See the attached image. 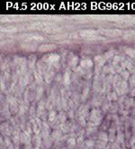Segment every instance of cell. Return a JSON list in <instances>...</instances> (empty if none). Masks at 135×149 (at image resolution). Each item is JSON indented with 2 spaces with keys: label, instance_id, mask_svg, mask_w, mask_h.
Listing matches in <instances>:
<instances>
[{
  "label": "cell",
  "instance_id": "6da1fadb",
  "mask_svg": "<svg viewBox=\"0 0 135 149\" xmlns=\"http://www.w3.org/2000/svg\"><path fill=\"white\" fill-rule=\"evenodd\" d=\"M113 90L118 94L119 97L128 95L129 90H130L129 83L128 81L122 80L120 75L115 74L113 79Z\"/></svg>",
  "mask_w": 135,
  "mask_h": 149
},
{
  "label": "cell",
  "instance_id": "7a4b0ae2",
  "mask_svg": "<svg viewBox=\"0 0 135 149\" xmlns=\"http://www.w3.org/2000/svg\"><path fill=\"white\" fill-rule=\"evenodd\" d=\"M41 61H42L43 63H45L46 64L53 67L55 69V71L58 72H60V69H61V55H60L57 52H49V54L43 55L41 59Z\"/></svg>",
  "mask_w": 135,
  "mask_h": 149
},
{
  "label": "cell",
  "instance_id": "3957f363",
  "mask_svg": "<svg viewBox=\"0 0 135 149\" xmlns=\"http://www.w3.org/2000/svg\"><path fill=\"white\" fill-rule=\"evenodd\" d=\"M105 116L103 114L100 108H93V109H91V110H90L87 121L91 122V123L100 127L101 124L103 123V121L105 119Z\"/></svg>",
  "mask_w": 135,
  "mask_h": 149
},
{
  "label": "cell",
  "instance_id": "277c9868",
  "mask_svg": "<svg viewBox=\"0 0 135 149\" xmlns=\"http://www.w3.org/2000/svg\"><path fill=\"white\" fill-rule=\"evenodd\" d=\"M37 85L35 83H33L31 85H29L26 88L24 92V96H23V100L28 103H32L33 101H35L36 100V89H37Z\"/></svg>",
  "mask_w": 135,
  "mask_h": 149
},
{
  "label": "cell",
  "instance_id": "5b68a950",
  "mask_svg": "<svg viewBox=\"0 0 135 149\" xmlns=\"http://www.w3.org/2000/svg\"><path fill=\"white\" fill-rule=\"evenodd\" d=\"M66 63H67V68L70 69L71 71H74V70L79 65L80 58L77 54H75V52H68L67 57H66Z\"/></svg>",
  "mask_w": 135,
  "mask_h": 149
},
{
  "label": "cell",
  "instance_id": "8992f818",
  "mask_svg": "<svg viewBox=\"0 0 135 149\" xmlns=\"http://www.w3.org/2000/svg\"><path fill=\"white\" fill-rule=\"evenodd\" d=\"M1 121L5 122V121H8L12 118V114L10 111V109H9V105L6 100V96L3 99V95H1Z\"/></svg>",
  "mask_w": 135,
  "mask_h": 149
},
{
  "label": "cell",
  "instance_id": "52a82bcc",
  "mask_svg": "<svg viewBox=\"0 0 135 149\" xmlns=\"http://www.w3.org/2000/svg\"><path fill=\"white\" fill-rule=\"evenodd\" d=\"M6 100L9 105V109H10L12 116H15L18 114V109H19V101L15 97L13 94L6 95Z\"/></svg>",
  "mask_w": 135,
  "mask_h": 149
},
{
  "label": "cell",
  "instance_id": "ba28073f",
  "mask_svg": "<svg viewBox=\"0 0 135 149\" xmlns=\"http://www.w3.org/2000/svg\"><path fill=\"white\" fill-rule=\"evenodd\" d=\"M49 111L46 109V105H45L44 100H41L37 102V108H36V115L37 118H41L43 122H47Z\"/></svg>",
  "mask_w": 135,
  "mask_h": 149
},
{
  "label": "cell",
  "instance_id": "9c48e42d",
  "mask_svg": "<svg viewBox=\"0 0 135 149\" xmlns=\"http://www.w3.org/2000/svg\"><path fill=\"white\" fill-rule=\"evenodd\" d=\"M47 123L50 125V127L53 129H58L60 128V123L58 121V111L57 110H51L49 111L48 114V118H47Z\"/></svg>",
  "mask_w": 135,
  "mask_h": 149
},
{
  "label": "cell",
  "instance_id": "30bf717a",
  "mask_svg": "<svg viewBox=\"0 0 135 149\" xmlns=\"http://www.w3.org/2000/svg\"><path fill=\"white\" fill-rule=\"evenodd\" d=\"M15 129L14 127L11 125L10 121H5L1 122V125H0V132H1V136H11L13 132Z\"/></svg>",
  "mask_w": 135,
  "mask_h": 149
},
{
  "label": "cell",
  "instance_id": "8fae6325",
  "mask_svg": "<svg viewBox=\"0 0 135 149\" xmlns=\"http://www.w3.org/2000/svg\"><path fill=\"white\" fill-rule=\"evenodd\" d=\"M72 79H73V71H71L70 69L67 68L65 72L63 73L62 81L60 83V86L70 89V86L72 84Z\"/></svg>",
  "mask_w": 135,
  "mask_h": 149
},
{
  "label": "cell",
  "instance_id": "7c38bea8",
  "mask_svg": "<svg viewBox=\"0 0 135 149\" xmlns=\"http://www.w3.org/2000/svg\"><path fill=\"white\" fill-rule=\"evenodd\" d=\"M91 87H92V83H90V81H86L85 84L83 85L82 91H81V93H80L81 102L82 103H87V100H89Z\"/></svg>",
  "mask_w": 135,
  "mask_h": 149
},
{
  "label": "cell",
  "instance_id": "4fadbf2b",
  "mask_svg": "<svg viewBox=\"0 0 135 149\" xmlns=\"http://www.w3.org/2000/svg\"><path fill=\"white\" fill-rule=\"evenodd\" d=\"M30 121H31L32 126H33V135L41 136L42 130V126H43V121L39 118H35L30 119Z\"/></svg>",
  "mask_w": 135,
  "mask_h": 149
},
{
  "label": "cell",
  "instance_id": "5bb4252c",
  "mask_svg": "<svg viewBox=\"0 0 135 149\" xmlns=\"http://www.w3.org/2000/svg\"><path fill=\"white\" fill-rule=\"evenodd\" d=\"M79 66L85 69L86 71H93V69L95 68V63H94V61L91 58L84 56L82 58H80Z\"/></svg>",
  "mask_w": 135,
  "mask_h": 149
},
{
  "label": "cell",
  "instance_id": "9a60e30c",
  "mask_svg": "<svg viewBox=\"0 0 135 149\" xmlns=\"http://www.w3.org/2000/svg\"><path fill=\"white\" fill-rule=\"evenodd\" d=\"M116 142H118L123 147L125 146L126 139H125V132H124V127H123V126H119V127H117Z\"/></svg>",
  "mask_w": 135,
  "mask_h": 149
},
{
  "label": "cell",
  "instance_id": "2e32d148",
  "mask_svg": "<svg viewBox=\"0 0 135 149\" xmlns=\"http://www.w3.org/2000/svg\"><path fill=\"white\" fill-rule=\"evenodd\" d=\"M57 74V72L55 71V69H54L53 67H51L49 71H47L46 72H45V74L43 75V79H44V81H45V84L47 85H51L54 79H55V76Z\"/></svg>",
  "mask_w": 135,
  "mask_h": 149
},
{
  "label": "cell",
  "instance_id": "e0dca14e",
  "mask_svg": "<svg viewBox=\"0 0 135 149\" xmlns=\"http://www.w3.org/2000/svg\"><path fill=\"white\" fill-rule=\"evenodd\" d=\"M99 129H100V127H99L98 126H96V125L91 123V122H88V121H87V127H86V128H85L87 138H89V137L93 136Z\"/></svg>",
  "mask_w": 135,
  "mask_h": 149
},
{
  "label": "cell",
  "instance_id": "ac0fdd59",
  "mask_svg": "<svg viewBox=\"0 0 135 149\" xmlns=\"http://www.w3.org/2000/svg\"><path fill=\"white\" fill-rule=\"evenodd\" d=\"M32 138L33 135L27 132L26 130L21 131L20 134V140H21V145L22 146H29L32 145Z\"/></svg>",
  "mask_w": 135,
  "mask_h": 149
},
{
  "label": "cell",
  "instance_id": "d6986e66",
  "mask_svg": "<svg viewBox=\"0 0 135 149\" xmlns=\"http://www.w3.org/2000/svg\"><path fill=\"white\" fill-rule=\"evenodd\" d=\"M37 56L35 54H31L28 58H27V65H28V69H29V72L33 73L36 71V64H37L38 62Z\"/></svg>",
  "mask_w": 135,
  "mask_h": 149
},
{
  "label": "cell",
  "instance_id": "ffe728a7",
  "mask_svg": "<svg viewBox=\"0 0 135 149\" xmlns=\"http://www.w3.org/2000/svg\"><path fill=\"white\" fill-rule=\"evenodd\" d=\"M19 101V109H18V116H24V115H27L29 111V108H30V103L24 101V100H20Z\"/></svg>",
  "mask_w": 135,
  "mask_h": 149
},
{
  "label": "cell",
  "instance_id": "44dd1931",
  "mask_svg": "<svg viewBox=\"0 0 135 149\" xmlns=\"http://www.w3.org/2000/svg\"><path fill=\"white\" fill-rule=\"evenodd\" d=\"M94 140H100V141H104V142H106V143H109V139H108V134L106 131H104V130H101L99 129L97 132L93 136H91Z\"/></svg>",
  "mask_w": 135,
  "mask_h": 149
},
{
  "label": "cell",
  "instance_id": "7402d4cb",
  "mask_svg": "<svg viewBox=\"0 0 135 149\" xmlns=\"http://www.w3.org/2000/svg\"><path fill=\"white\" fill-rule=\"evenodd\" d=\"M108 134V139H109V143H114L116 141V135H117V126L114 123H112L110 128L107 131Z\"/></svg>",
  "mask_w": 135,
  "mask_h": 149
},
{
  "label": "cell",
  "instance_id": "603a6c76",
  "mask_svg": "<svg viewBox=\"0 0 135 149\" xmlns=\"http://www.w3.org/2000/svg\"><path fill=\"white\" fill-rule=\"evenodd\" d=\"M113 123V118H112V114H108L107 116L105 117V119L103 121V123L100 126V129L104 131H108V129L110 128L111 125Z\"/></svg>",
  "mask_w": 135,
  "mask_h": 149
},
{
  "label": "cell",
  "instance_id": "cb8c5ba5",
  "mask_svg": "<svg viewBox=\"0 0 135 149\" xmlns=\"http://www.w3.org/2000/svg\"><path fill=\"white\" fill-rule=\"evenodd\" d=\"M51 132H52V128L50 127V125L47 123V122H43L42 130V133H41V136L42 137V139L51 136Z\"/></svg>",
  "mask_w": 135,
  "mask_h": 149
},
{
  "label": "cell",
  "instance_id": "d4e9b609",
  "mask_svg": "<svg viewBox=\"0 0 135 149\" xmlns=\"http://www.w3.org/2000/svg\"><path fill=\"white\" fill-rule=\"evenodd\" d=\"M63 136H64V134H63V132L60 130V128H58V129H53L52 130L51 137L53 140L54 144H56V143H58L60 140L62 138Z\"/></svg>",
  "mask_w": 135,
  "mask_h": 149
},
{
  "label": "cell",
  "instance_id": "484cf974",
  "mask_svg": "<svg viewBox=\"0 0 135 149\" xmlns=\"http://www.w3.org/2000/svg\"><path fill=\"white\" fill-rule=\"evenodd\" d=\"M20 134H21V130H17L15 129L12 136H10L12 141L15 145V146H17V147H20L21 146V140H20Z\"/></svg>",
  "mask_w": 135,
  "mask_h": 149
},
{
  "label": "cell",
  "instance_id": "4316f807",
  "mask_svg": "<svg viewBox=\"0 0 135 149\" xmlns=\"http://www.w3.org/2000/svg\"><path fill=\"white\" fill-rule=\"evenodd\" d=\"M112 103H113V102L109 101L106 98H105V100H104V101H103V103H102V106H101V108H100L105 116H107L108 114H110V109H111Z\"/></svg>",
  "mask_w": 135,
  "mask_h": 149
},
{
  "label": "cell",
  "instance_id": "83f0119b",
  "mask_svg": "<svg viewBox=\"0 0 135 149\" xmlns=\"http://www.w3.org/2000/svg\"><path fill=\"white\" fill-rule=\"evenodd\" d=\"M97 32L96 30H89V29H86V30H82L79 32V36L81 37H84L86 39H92L94 38L95 36H96Z\"/></svg>",
  "mask_w": 135,
  "mask_h": 149
},
{
  "label": "cell",
  "instance_id": "f1b7e54d",
  "mask_svg": "<svg viewBox=\"0 0 135 149\" xmlns=\"http://www.w3.org/2000/svg\"><path fill=\"white\" fill-rule=\"evenodd\" d=\"M94 61V63H95V66H97V67H100V68H104V66L107 63L106 60L105 58V56L102 54V55H96L93 59Z\"/></svg>",
  "mask_w": 135,
  "mask_h": 149
},
{
  "label": "cell",
  "instance_id": "f546056e",
  "mask_svg": "<svg viewBox=\"0 0 135 149\" xmlns=\"http://www.w3.org/2000/svg\"><path fill=\"white\" fill-rule=\"evenodd\" d=\"M103 74L105 75H115V71H114V65L111 63H107L104 68H103V72H102Z\"/></svg>",
  "mask_w": 135,
  "mask_h": 149
},
{
  "label": "cell",
  "instance_id": "4dcf8cb0",
  "mask_svg": "<svg viewBox=\"0 0 135 149\" xmlns=\"http://www.w3.org/2000/svg\"><path fill=\"white\" fill-rule=\"evenodd\" d=\"M36 108H37V102H36V101L32 102L31 105H30L28 114H27V116L29 117L30 119L37 118V115H36Z\"/></svg>",
  "mask_w": 135,
  "mask_h": 149
},
{
  "label": "cell",
  "instance_id": "1f68e13d",
  "mask_svg": "<svg viewBox=\"0 0 135 149\" xmlns=\"http://www.w3.org/2000/svg\"><path fill=\"white\" fill-rule=\"evenodd\" d=\"M33 77H34V83L37 85L38 87H41V86H44V79H43V76L41 75L37 71H35L33 73Z\"/></svg>",
  "mask_w": 135,
  "mask_h": 149
},
{
  "label": "cell",
  "instance_id": "d6a6232c",
  "mask_svg": "<svg viewBox=\"0 0 135 149\" xmlns=\"http://www.w3.org/2000/svg\"><path fill=\"white\" fill-rule=\"evenodd\" d=\"M57 48V45H51V43H48V45H42L38 47V52H51L54 49Z\"/></svg>",
  "mask_w": 135,
  "mask_h": 149
},
{
  "label": "cell",
  "instance_id": "836d02e7",
  "mask_svg": "<svg viewBox=\"0 0 135 149\" xmlns=\"http://www.w3.org/2000/svg\"><path fill=\"white\" fill-rule=\"evenodd\" d=\"M54 146V142L51 136L42 139V145L41 149H51Z\"/></svg>",
  "mask_w": 135,
  "mask_h": 149
},
{
  "label": "cell",
  "instance_id": "e575fe53",
  "mask_svg": "<svg viewBox=\"0 0 135 149\" xmlns=\"http://www.w3.org/2000/svg\"><path fill=\"white\" fill-rule=\"evenodd\" d=\"M42 145V137L38 135H33L32 138V146L33 147L41 148Z\"/></svg>",
  "mask_w": 135,
  "mask_h": 149
},
{
  "label": "cell",
  "instance_id": "d590c367",
  "mask_svg": "<svg viewBox=\"0 0 135 149\" xmlns=\"http://www.w3.org/2000/svg\"><path fill=\"white\" fill-rule=\"evenodd\" d=\"M58 121H59L60 125H62V124L66 123L67 121H69L68 114L66 111H64V110L58 111Z\"/></svg>",
  "mask_w": 135,
  "mask_h": 149
},
{
  "label": "cell",
  "instance_id": "8d00e7d4",
  "mask_svg": "<svg viewBox=\"0 0 135 149\" xmlns=\"http://www.w3.org/2000/svg\"><path fill=\"white\" fill-rule=\"evenodd\" d=\"M117 54H119V52H117V51H115V50H114V49H111V50H109V51L105 52L103 55L105 56V60H106V62H107V63H111L112 61H113V59L114 58V56H115Z\"/></svg>",
  "mask_w": 135,
  "mask_h": 149
},
{
  "label": "cell",
  "instance_id": "74e56055",
  "mask_svg": "<svg viewBox=\"0 0 135 149\" xmlns=\"http://www.w3.org/2000/svg\"><path fill=\"white\" fill-rule=\"evenodd\" d=\"M66 146H67L68 149H76L78 147L77 138L69 136V138L67 139V141H66Z\"/></svg>",
  "mask_w": 135,
  "mask_h": 149
},
{
  "label": "cell",
  "instance_id": "f35d334b",
  "mask_svg": "<svg viewBox=\"0 0 135 149\" xmlns=\"http://www.w3.org/2000/svg\"><path fill=\"white\" fill-rule=\"evenodd\" d=\"M45 94V89H44V86H41V87H37L36 89V102H39L41 100H42V97L43 95Z\"/></svg>",
  "mask_w": 135,
  "mask_h": 149
},
{
  "label": "cell",
  "instance_id": "ab89813d",
  "mask_svg": "<svg viewBox=\"0 0 135 149\" xmlns=\"http://www.w3.org/2000/svg\"><path fill=\"white\" fill-rule=\"evenodd\" d=\"M60 130L62 131L64 135L69 134L70 133V130H71V121L69 120V121L66 122V123L60 125Z\"/></svg>",
  "mask_w": 135,
  "mask_h": 149
},
{
  "label": "cell",
  "instance_id": "60d3db41",
  "mask_svg": "<svg viewBox=\"0 0 135 149\" xmlns=\"http://www.w3.org/2000/svg\"><path fill=\"white\" fill-rule=\"evenodd\" d=\"M105 98L109 100V101H111V102H117L118 101V100H119V96H118V94H117L114 90L111 91V92H109V93H107L106 95H105Z\"/></svg>",
  "mask_w": 135,
  "mask_h": 149
},
{
  "label": "cell",
  "instance_id": "b9f144b4",
  "mask_svg": "<svg viewBox=\"0 0 135 149\" xmlns=\"http://www.w3.org/2000/svg\"><path fill=\"white\" fill-rule=\"evenodd\" d=\"M124 54L126 56L132 59L135 63V49L134 48H126L124 51Z\"/></svg>",
  "mask_w": 135,
  "mask_h": 149
},
{
  "label": "cell",
  "instance_id": "7bdbcfd3",
  "mask_svg": "<svg viewBox=\"0 0 135 149\" xmlns=\"http://www.w3.org/2000/svg\"><path fill=\"white\" fill-rule=\"evenodd\" d=\"M84 143L88 149H93L96 146V140H94L92 137H89V138H86Z\"/></svg>",
  "mask_w": 135,
  "mask_h": 149
},
{
  "label": "cell",
  "instance_id": "ee69618b",
  "mask_svg": "<svg viewBox=\"0 0 135 149\" xmlns=\"http://www.w3.org/2000/svg\"><path fill=\"white\" fill-rule=\"evenodd\" d=\"M119 111H120V108H119L118 102H113L111 106V109H110V114L114 115V114H118Z\"/></svg>",
  "mask_w": 135,
  "mask_h": 149
},
{
  "label": "cell",
  "instance_id": "f6af8a7d",
  "mask_svg": "<svg viewBox=\"0 0 135 149\" xmlns=\"http://www.w3.org/2000/svg\"><path fill=\"white\" fill-rule=\"evenodd\" d=\"M21 47L24 50H25V48H29L28 51H30V52H34L36 50V48H38L37 45H33V43H24V45H21Z\"/></svg>",
  "mask_w": 135,
  "mask_h": 149
},
{
  "label": "cell",
  "instance_id": "bcb514c9",
  "mask_svg": "<svg viewBox=\"0 0 135 149\" xmlns=\"http://www.w3.org/2000/svg\"><path fill=\"white\" fill-rule=\"evenodd\" d=\"M120 77H121V79L122 80H123V81H129V79H130V77H131V73L128 72V71H123L121 74H120Z\"/></svg>",
  "mask_w": 135,
  "mask_h": 149
},
{
  "label": "cell",
  "instance_id": "7dc6e473",
  "mask_svg": "<svg viewBox=\"0 0 135 149\" xmlns=\"http://www.w3.org/2000/svg\"><path fill=\"white\" fill-rule=\"evenodd\" d=\"M134 146H135V136H132L130 138L129 141L126 142L125 146L127 147L128 149H132Z\"/></svg>",
  "mask_w": 135,
  "mask_h": 149
},
{
  "label": "cell",
  "instance_id": "c3c4849f",
  "mask_svg": "<svg viewBox=\"0 0 135 149\" xmlns=\"http://www.w3.org/2000/svg\"><path fill=\"white\" fill-rule=\"evenodd\" d=\"M129 88L130 89H135V73L131 74V77L129 79Z\"/></svg>",
  "mask_w": 135,
  "mask_h": 149
},
{
  "label": "cell",
  "instance_id": "681fc988",
  "mask_svg": "<svg viewBox=\"0 0 135 149\" xmlns=\"http://www.w3.org/2000/svg\"><path fill=\"white\" fill-rule=\"evenodd\" d=\"M68 118L69 120H75V117H76V110L75 109H69L68 112Z\"/></svg>",
  "mask_w": 135,
  "mask_h": 149
},
{
  "label": "cell",
  "instance_id": "f907efd6",
  "mask_svg": "<svg viewBox=\"0 0 135 149\" xmlns=\"http://www.w3.org/2000/svg\"><path fill=\"white\" fill-rule=\"evenodd\" d=\"M110 144V148L111 149H123V146L118 143V142H114V143H109Z\"/></svg>",
  "mask_w": 135,
  "mask_h": 149
},
{
  "label": "cell",
  "instance_id": "816d5d0a",
  "mask_svg": "<svg viewBox=\"0 0 135 149\" xmlns=\"http://www.w3.org/2000/svg\"><path fill=\"white\" fill-rule=\"evenodd\" d=\"M128 96L131 98H135V89H130L129 90V93H128Z\"/></svg>",
  "mask_w": 135,
  "mask_h": 149
},
{
  "label": "cell",
  "instance_id": "f5cc1de1",
  "mask_svg": "<svg viewBox=\"0 0 135 149\" xmlns=\"http://www.w3.org/2000/svg\"><path fill=\"white\" fill-rule=\"evenodd\" d=\"M130 117L135 120V108H132V109L130 110Z\"/></svg>",
  "mask_w": 135,
  "mask_h": 149
},
{
  "label": "cell",
  "instance_id": "db71d44e",
  "mask_svg": "<svg viewBox=\"0 0 135 149\" xmlns=\"http://www.w3.org/2000/svg\"><path fill=\"white\" fill-rule=\"evenodd\" d=\"M132 136H135V127H132Z\"/></svg>",
  "mask_w": 135,
  "mask_h": 149
},
{
  "label": "cell",
  "instance_id": "11a10c76",
  "mask_svg": "<svg viewBox=\"0 0 135 149\" xmlns=\"http://www.w3.org/2000/svg\"><path fill=\"white\" fill-rule=\"evenodd\" d=\"M105 149H111V148H110V144H108V146H107V147H106Z\"/></svg>",
  "mask_w": 135,
  "mask_h": 149
},
{
  "label": "cell",
  "instance_id": "9f6ffc18",
  "mask_svg": "<svg viewBox=\"0 0 135 149\" xmlns=\"http://www.w3.org/2000/svg\"><path fill=\"white\" fill-rule=\"evenodd\" d=\"M123 149H128V148L126 147V146H124V147H123Z\"/></svg>",
  "mask_w": 135,
  "mask_h": 149
},
{
  "label": "cell",
  "instance_id": "6f0895ef",
  "mask_svg": "<svg viewBox=\"0 0 135 149\" xmlns=\"http://www.w3.org/2000/svg\"><path fill=\"white\" fill-rule=\"evenodd\" d=\"M132 149H135V146H133V147H132Z\"/></svg>",
  "mask_w": 135,
  "mask_h": 149
}]
</instances>
